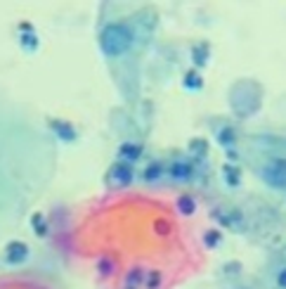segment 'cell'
<instances>
[{
    "mask_svg": "<svg viewBox=\"0 0 286 289\" xmlns=\"http://www.w3.org/2000/svg\"><path fill=\"white\" fill-rule=\"evenodd\" d=\"M52 168V133L29 107L0 90V240L22 225L45 192Z\"/></svg>",
    "mask_w": 286,
    "mask_h": 289,
    "instance_id": "1",
    "label": "cell"
},
{
    "mask_svg": "<svg viewBox=\"0 0 286 289\" xmlns=\"http://www.w3.org/2000/svg\"><path fill=\"white\" fill-rule=\"evenodd\" d=\"M260 178L277 190H286V159L284 156H274L260 168Z\"/></svg>",
    "mask_w": 286,
    "mask_h": 289,
    "instance_id": "2",
    "label": "cell"
},
{
    "mask_svg": "<svg viewBox=\"0 0 286 289\" xmlns=\"http://www.w3.org/2000/svg\"><path fill=\"white\" fill-rule=\"evenodd\" d=\"M123 33H128L123 26H109L107 31H104V38H102V45H104V52L109 55H116L121 52L125 45H128V38H123Z\"/></svg>",
    "mask_w": 286,
    "mask_h": 289,
    "instance_id": "3",
    "label": "cell"
},
{
    "mask_svg": "<svg viewBox=\"0 0 286 289\" xmlns=\"http://www.w3.org/2000/svg\"><path fill=\"white\" fill-rule=\"evenodd\" d=\"M277 284L281 289H286V268H281V273L277 275Z\"/></svg>",
    "mask_w": 286,
    "mask_h": 289,
    "instance_id": "4",
    "label": "cell"
}]
</instances>
